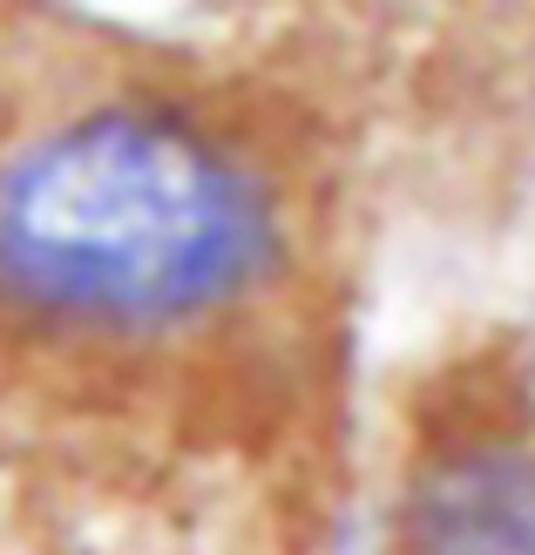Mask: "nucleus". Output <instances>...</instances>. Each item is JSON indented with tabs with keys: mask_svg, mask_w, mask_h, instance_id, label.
Here are the masks:
<instances>
[{
	"mask_svg": "<svg viewBox=\"0 0 535 555\" xmlns=\"http://www.w3.org/2000/svg\"><path fill=\"white\" fill-rule=\"evenodd\" d=\"M393 555H535V393L447 386L373 494Z\"/></svg>",
	"mask_w": 535,
	"mask_h": 555,
	"instance_id": "nucleus-2",
	"label": "nucleus"
},
{
	"mask_svg": "<svg viewBox=\"0 0 535 555\" xmlns=\"http://www.w3.org/2000/svg\"><path fill=\"white\" fill-rule=\"evenodd\" d=\"M313 258L305 163L204 81L95 75L0 122V359L21 373L204 379L298 312Z\"/></svg>",
	"mask_w": 535,
	"mask_h": 555,
	"instance_id": "nucleus-1",
	"label": "nucleus"
},
{
	"mask_svg": "<svg viewBox=\"0 0 535 555\" xmlns=\"http://www.w3.org/2000/svg\"><path fill=\"white\" fill-rule=\"evenodd\" d=\"M313 555H393V542H386V529H380L373 502H366V508H353V515L332 521V529L319 535V548H313Z\"/></svg>",
	"mask_w": 535,
	"mask_h": 555,
	"instance_id": "nucleus-3",
	"label": "nucleus"
}]
</instances>
